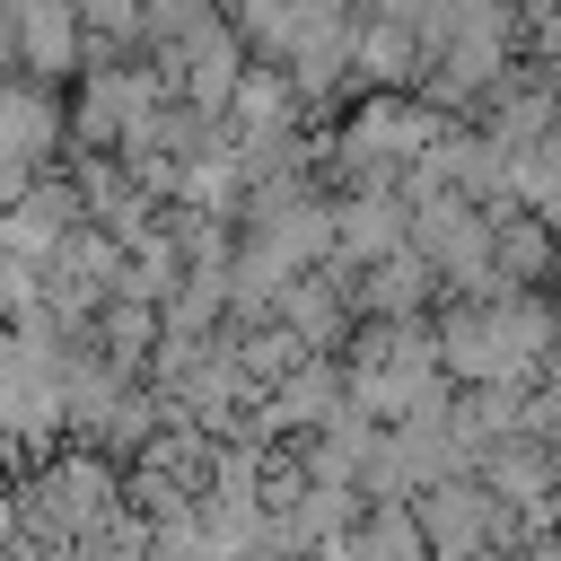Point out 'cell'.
Wrapping results in <instances>:
<instances>
[{
	"mask_svg": "<svg viewBox=\"0 0 561 561\" xmlns=\"http://www.w3.org/2000/svg\"><path fill=\"white\" fill-rule=\"evenodd\" d=\"M438 359H447L456 386H552V368H561V307H543L535 289L456 298L438 316Z\"/></svg>",
	"mask_w": 561,
	"mask_h": 561,
	"instance_id": "cell-1",
	"label": "cell"
},
{
	"mask_svg": "<svg viewBox=\"0 0 561 561\" xmlns=\"http://www.w3.org/2000/svg\"><path fill=\"white\" fill-rule=\"evenodd\" d=\"M412 508H421V535H430V552H438V561H491V552H508V543L526 535V526H517V508H508L482 473H456V482L421 491Z\"/></svg>",
	"mask_w": 561,
	"mask_h": 561,
	"instance_id": "cell-2",
	"label": "cell"
},
{
	"mask_svg": "<svg viewBox=\"0 0 561 561\" xmlns=\"http://www.w3.org/2000/svg\"><path fill=\"white\" fill-rule=\"evenodd\" d=\"M333 254L351 263V272H368V263H386V254H403L412 245V202H394L386 184H368V193H351L342 210H333Z\"/></svg>",
	"mask_w": 561,
	"mask_h": 561,
	"instance_id": "cell-3",
	"label": "cell"
},
{
	"mask_svg": "<svg viewBox=\"0 0 561 561\" xmlns=\"http://www.w3.org/2000/svg\"><path fill=\"white\" fill-rule=\"evenodd\" d=\"M430 289H438V263H430L421 245H403V254L368 263V280H359V307H368L377 324H412V316L430 307Z\"/></svg>",
	"mask_w": 561,
	"mask_h": 561,
	"instance_id": "cell-4",
	"label": "cell"
},
{
	"mask_svg": "<svg viewBox=\"0 0 561 561\" xmlns=\"http://www.w3.org/2000/svg\"><path fill=\"white\" fill-rule=\"evenodd\" d=\"M18 53H26L35 79L70 70V53H79V9H70V0H18Z\"/></svg>",
	"mask_w": 561,
	"mask_h": 561,
	"instance_id": "cell-5",
	"label": "cell"
},
{
	"mask_svg": "<svg viewBox=\"0 0 561 561\" xmlns=\"http://www.w3.org/2000/svg\"><path fill=\"white\" fill-rule=\"evenodd\" d=\"M552 280H561V272H552Z\"/></svg>",
	"mask_w": 561,
	"mask_h": 561,
	"instance_id": "cell-6",
	"label": "cell"
}]
</instances>
